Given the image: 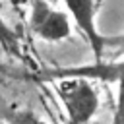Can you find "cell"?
I'll use <instances>...</instances> for the list:
<instances>
[{"mask_svg":"<svg viewBox=\"0 0 124 124\" xmlns=\"http://www.w3.org/2000/svg\"><path fill=\"white\" fill-rule=\"evenodd\" d=\"M62 78H83V79H99L107 83H118L124 79V58L114 62H91L87 66L76 68H62V70H48L43 74V79H62Z\"/></svg>","mask_w":124,"mask_h":124,"instance_id":"4","label":"cell"},{"mask_svg":"<svg viewBox=\"0 0 124 124\" xmlns=\"http://www.w3.org/2000/svg\"><path fill=\"white\" fill-rule=\"evenodd\" d=\"M0 45L6 52L10 54H19V39H17V33L8 25V21L2 17L0 14Z\"/></svg>","mask_w":124,"mask_h":124,"instance_id":"5","label":"cell"},{"mask_svg":"<svg viewBox=\"0 0 124 124\" xmlns=\"http://www.w3.org/2000/svg\"><path fill=\"white\" fill-rule=\"evenodd\" d=\"M110 124H124V79L116 83V107Z\"/></svg>","mask_w":124,"mask_h":124,"instance_id":"7","label":"cell"},{"mask_svg":"<svg viewBox=\"0 0 124 124\" xmlns=\"http://www.w3.org/2000/svg\"><path fill=\"white\" fill-rule=\"evenodd\" d=\"M56 93L62 101L70 124H89L99 108V95L89 79L62 78L56 79Z\"/></svg>","mask_w":124,"mask_h":124,"instance_id":"1","label":"cell"},{"mask_svg":"<svg viewBox=\"0 0 124 124\" xmlns=\"http://www.w3.org/2000/svg\"><path fill=\"white\" fill-rule=\"evenodd\" d=\"M66 6L70 17L74 19L76 27L81 31V35L85 37L91 52H93V60L99 62L103 60V52H105V37L101 35L99 27H97V6L95 0H58Z\"/></svg>","mask_w":124,"mask_h":124,"instance_id":"3","label":"cell"},{"mask_svg":"<svg viewBox=\"0 0 124 124\" xmlns=\"http://www.w3.org/2000/svg\"><path fill=\"white\" fill-rule=\"evenodd\" d=\"M8 124H48L39 114H35L31 108H12L8 114Z\"/></svg>","mask_w":124,"mask_h":124,"instance_id":"6","label":"cell"},{"mask_svg":"<svg viewBox=\"0 0 124 124\" xmlns=\"http://www.w3.org/2000/svg\"><path fill=\"white\" fill-rule=\"evenodd\" d=\"M105 46H114L120 52H124V33L116 37H105Z\"/></svg>","mask_w":124,"mask_h":124,"instance_id":"8","label":"cell"},{"mask_svg":"<svg viewBox=\"0 0 124 124\" xmlns=\"http://www.w3.org/2000/svg\"><path fill=\"white\" fill-rule=\"evenodd\" d=\"M29 27L39 39L50 43L64 41L72 33L68 16L60 10H54L48 0H33L29 14Z\"/></svg>","mask_w":124,"mask_h":124,"instance_id":"2","label":"cell"}]
</instances>
